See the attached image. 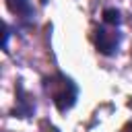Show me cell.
I'll use <instances>...</instances> for the list:
<instances>
[{
  "instance_id": "7a4b0ae2",
  "label": "cell",
  "mask_w": 132,
  "mask_h": 132,
  "mask_svg": "<svg viewBox=\"0 0 132 132\" xmlns=\"http://www.w3.org/2000/svg\"><path fill=\"white\" fill-rule=\"evenodd\" d=\"M95 45H97V52H101L103 56H111L118 45H120V31H118V25H107L103 23L97 31H95Z\"/></svg>"
},
{
  "instance_id": "3957f363",
  "label": "cell",
  "mask_w": 132,
  "mask_h": 132,
  "mask_svg": "<svg viewBox=\"0 0 132 132\" xmlns=\"http://www.w3.org/2000/svg\"><path fill=\"white\" fill-rule=\"evenodd\" d=\"M6 6L10 8L12 14L21 19H31L33 16V4L31 0H6Z\"/></svg>"
},
{
  "instance_id": "277c9868",
  "label": "cell",
  "mask_w": 132,
  "mask_h": 132,
  "mask_svg": "<svg viewBox=\"0 0 132 132\" xmlns=\"http://www.w3.org/2000/svg\"><path fill=\"white\" fill-rule=\"evenodd\" d=\"M103 23H107V25H120V12L116 8H105L103 10Z\"/></svg>"
},
{
  "instance_id": "6da1fadb",
  "label": "cell",
  "mask_w": 132,
  "mask_h": 132,
  "mask_svg": "<svg viewBox=\"0 0 132 132\" xmlns=\"http://www.w3.org/2000/svg\"><path fill=\"white\" fill-rule=\"evenodd\" d=\"M45 91L52 97L54 105L58 107V111H68L78 97V87L74 85V80L62 72H56L52 76L45 78Z\"/></svg>"
},
{
  "instance_id": "5b68a950",
  "label": "cell",
  "mask_w": 132,
  "mask_h": 132,
  "mask_svg": "<svg viewBox=\"0 0 132 132\" xmlns=\"http://www.w3.org/2000/svg\"><path fill=\"white\" fill-rule=\"evenodd\" d=\"M124 132H132V120H130V122L124 126Z\"/></svg>"
}]
</instances>
